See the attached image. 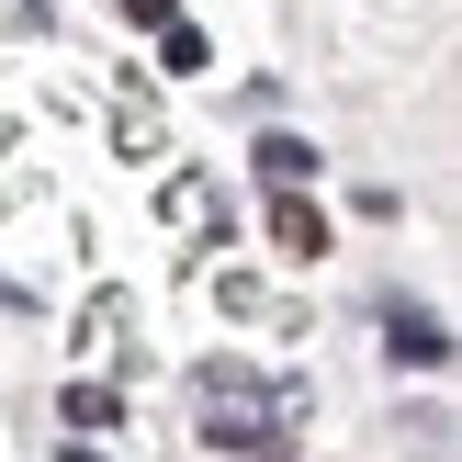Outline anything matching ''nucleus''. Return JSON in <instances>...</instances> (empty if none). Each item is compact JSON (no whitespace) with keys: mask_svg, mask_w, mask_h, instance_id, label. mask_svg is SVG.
<instances>
[{"mask_svg":"<svg viewBox=\"0 0 462 462\" xmlns=\"http://www.w3.org/2000/svg\"><path fill=\"white\" fill-rule=\"evenodd\" d=\"M158 215H170V226H215L226 203H215V180H203V170H180L170 192H158Z\"/></svg>","mask_w":462,"mask_h":462,"instance_id":"4","label":"nucleus"},{"mask_svg":"<svg viewBox=\"0 0 462 462\" xmlns=\"http://www.w3.org/2000/svg\"><path fill=\"white\" fill-rule=\"evenodd\" d=\"M125 328H135V293H90V305H79V338H102V350H113Z\"/></svg>","mask_w":462,"mask_h":462,"instance_id":"7","label":"nucleus"},{"mask_svg":"<svg viewBox=\"0 0 462 462\" xmlns=\"http://www.w3.org/2000/svg\"><path fill=\"white\" fill-rule=\"evenodd\" d=\"M158 68H170V79H192V68H215V45H203L192 23L170 12V23H158Z\"/></svg>","mask_w":462,"mask_h":462,"instance_id":"5","label":"nucleus"},{"mask_svg":"<svg viewBox=\"0 0 462 462\" xmlns=\"http://www.w3.org/2000/svg\"><path fill=\"white\" fill-rule=\"evenodd\" d=\"M113 135H125V158H158V113L135 102V90H125V113H113Z\"/></svg>","mask_w":462,"mask_h":462,"instance_id":"8","label":"nucleus"},{"mask_svg":"<svg viewBox=\"0 0 462 462\" xmlns=\"http://www.w3.org/2000/svg\"><path fill=\"white\" fill-rule=\"evenodd\" d=\"M271 248H282V260H316V248H328V215H316L305 192H282L271 203Z\"/></svg>","mask_w":462,"mask_h":462,"instance_id":"1","label":"nucleus"},{"mask_svg":"<svg viewBox=\"0 0 462 462\" xmlns=\"http://www.w3.org/2000/svg\"><path fill=\"white\" fill-rule=\"evenodd\" d=\"M113 12H125V23H135V34H158V23H170V12H180V0H113Z\"/></svg>","mask_w":462,"mask_h":462,"instance_id":"9","label":"nucleus"},{"mask_svg":"<svg viewBox=\"0 0 462 462\" xmlns=\"http://www.w3.org/2000/svg\"><path fill=\"white\" fill-rule=\"evenodd\" d=\"M57 418H68V429H113V418H125V395H113V383H68Z\"/></svg>","mask_w":462,"mask_h":462,"instance_id":"6","label":"nucleus"},{"mask_svg":"<svg viewBox=\"0 0 462 462\" xmlns=\"http://www.w3.org/2000/svg\"><path fill=\"white\" fill-rule=\"evenodd\" d=\"M248 158H260V180H271V192H305V180H316V147H305V135H260Z\"/></svg>","mask_w":462,"mask_h":462,"instance_id":"3","label":"nucleus"},{"mask_svg":"<svg viewBox=\"0 0 462 462\" xmlns=\"http://www.w3.org/2000/svg\"><path fill=\"white\" fill-rule=\"evenodd\" d=\"M383 350L418 361V373H440V361H451V328H440V316H418V305H395V338H383Z\"/></svg>","mask_w":462,"mask_h":462,"instance_id":"2","label":"nucleus"}]
</instances>
